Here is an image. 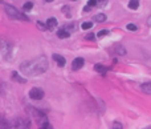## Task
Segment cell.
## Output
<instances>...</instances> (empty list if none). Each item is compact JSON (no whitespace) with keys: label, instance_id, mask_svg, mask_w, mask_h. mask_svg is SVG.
<instances>
[{"label":"cell","instance_id":"obj_1","mask_svg":"<svg viewBox=\"0 0 151 129\" xmlns=\"http://www.w3.org/2000/svg\"><path fill=\"white\" fill-rule=\"evenodd\" d=\"M48 67V59L45 56H38V57H34L32 60H27L24 63H21L20 71L25 76H38V75H42L44 72H47Z\"/></svg>","mask_w":151,"mask_h":129},{"label":"cell","instance_id":"obj_2","mask_svg":"<svg viewBox=\"0 0 151 129\" xmlns=\"http://www.w3.org/2000/svg\"><path fill=\"white\" fill-rule=\"evenodd\" d=\"M4 8H5V12H7V15L9 18L16 19V20H24V21L29 20V18L27 15H24V12H20L17 8L12 7V5H4Z\"/></svg>","mask_w":151,"mask_h":129},{"label":"cell","instance_id":"obj_3","mask_svg":"<svg viewBox=\"0 0 151 129\" xmlns=\"http://www.w3.org/2000/svg\"><path fill=\"white\" fill-rule=\"evenodd\" d=\"M1 52L4 55V59H11V53H12V47L8 41L5 40H1Z\"/></svg>","mask_w":151,"mask_h":129},{"label":"cell","instance_id":"obj_4","mask_svg":"<svg viewBox=\"0 0 151 129\" xmlns=\"http://www.w3.org/2000/svg\"><path fill=\"white\" fill-rule=\"evenodd\" d=\"M29 97L33 98V100H41L44 97V91L40 88H32L29 91Z\"/></svg>","mask_w":151,"mask_h":129},{"label":"cell","instance_id":"obj_5","mask_svg":"<svg viewBox=\"0 0 151 129\" xmlns=\"http://www.w3.org/2000/svg\"><path fill=\"white\" fill-rule=\"evenodd\" d=\"M84 64H85V60H84L82 57H76L72 63V69H74V71L81 69L84 67Z\"/></svg>","mask_w":151,"mask_h":129},{"label":"cell","instance_id":"obj_6","mask_svg":"<svg viewBox=\"0 0 151 129\" xmlns=\"http://www.w3.org/2000/svg\"><path fill=\"white\" fill-rule=\"evenodd\" d=\"M53 60H55L56 63L59 64V67H64L66 64V60H65V57H62V56H60V55H57V53H55L53 55Z\"/></svg>","mask_w":151,"mask_h":129},{"label":"cell","instance_id":"obj_7","mask_svg":"<svg viewBox=\"0 0 151 129\" xmlns=\"http://www.w3.org/2000/svg\"><path fill=\"white\" fill-rule=\"evenodd\" d=\"M141 91L143 93H147V94H151V81L148 83H143L141 85Z\"/></svg>","mask_w":151,"mask_h":129},{"label":"cell","instance_id":"obj_8","mask_svg":"<svg viewBox=\"0 0 151 129\" xmlns=\"http://www.w3.org/2000/svg\"><path fill=\"white\" fill-rule=\"evenodd\" d=\"M45 24H47V28H48V29H53V28L57 25V19L56 18H49Z\"/></svg>","mask_w":151,"mask_h":129},{"label":"cell","instance_id":"obj_9","mask_svg":"<svg viewBox=\"0 0 151 129\" xmlns=\"http://www.w3.org/2000/svg\"><path fill=\"white\" fill-rule=\"evenodd\" d=\"M12 80L16 81V83H20V84H24L25 81H27L25 79H23L20 75L17 73V72H12Z\"/></svg>","mask_w":151,"mask_h":129},{"label":"cell","instance_id":"obj_10","mask_svg":"<svg viewBox=\"0 0 151 129\" xmlns=\"http://www.w3.org/2000/svg\"><path fill=\"white\" fill-rule=\"evenodd\" d=\"M70 36V32L66 31V29H59L57 31V37L60 39H68Z\"/></svg>","mask_w":151,"mask_h":129},{"label":"cell","instance_id":"obj_11","mask_svg":"<svg viewBox=\"0 0 151 129\" xmlns=\"http://www.w3.org/2000/svg\"><path fill=\"white\" fill-rule=\"evenodd\" d=\"M93 20L97 21V23H103V21L106 20V15H105V14L94 15V16H93Z\"/></svg>","mask_w":151,"mask_h":129},{"label":"cell","instance_id":"obj_12","mask_svg":"<svg viewBox=\"0 0 151 129\" xmlns=\"http://www.w3.org/2000/svg\"><path fill=\"white\" fill-rule=\"evenodd\" d=\"M139 7V0H130L129 1V8L130 10H137Z\"/></svg>","mask_w":151,"mask_h":129},{"label":"cell","instance_id":"obj_13","mask_svg":"<svg viewBox=\"0 0 151 129\" xmlns=\"http://www.w3.org/2000/svg\"><path fill=\"white\" fill-rule=\"evenodd\" d=\"M114 51H115V53H117V55H121V56L126 55V49H125L122 45H117L115 48H114Z\"/></svg>","mask_w":151,"mask_h":129},{"label":"cell","instance_id":"obj_14","mask_svg":"<svg viewBox=\"0 0 151 129\" xmlns=\"http://www.w3.org/2000/svg\"><path fill=\"white\" fill-rule=\"evenodd\" d=\"M94 69L97 71V72H100V73H102V75H105L106 73V68L102 65V64H96L94 65Z\"/></svg>","mask_w":151,"mask_h":129},{"label":"cell","instance_id":"obj_15","mask_svg":"<svg viewBox=\"0 0 151 129\" xmlns=\"http://www.w3.org/2000/svg\"><path fill=\"white\" fill-rule=\"evenodd\" d=\"M92 27H93L92 21H85V23H82V24H81V28H82V29H90Z\"/></svg>","mask_w":151,"mask_h":129},{"label":"cell","instance_id":"obj_16","mask_svg":"<svg viewBox=\"0 0 151 129\" xmlns=\"http://www.w3.org/2000/svg\"><path fill=\"white\" fill-rule=\"evenodd\" d=\"M32 8H33V3H32V1H28V3H25L24 5H23V10L24 11H31Z\"/></svg>","mask_w":151,"mask_h":129},{"label":"cell","instance_id":"obj_17","mask_svg":"<svg viewBox=\"0 0 151 129\" xmlns=\"http://www.w3.org/2000/svg\"><path fill=\"white\" fill-rule=\"evenodd\" d=\"M62 12L65 14L66 18H72V15H70V8L68 7V5H65V7H62Z\"/></svg>","mask_w":151,"mask_h":129},{"label":"cell","instance_id":"obj_18","mask_svg":"<svg viewBox=\"0 0 151 129\" xmlns=\"http://www.w3.org/2000/svg\"><path fill=\"white\" fill-rule=\"evenodd\" d=\"M0 129H13V126L11 124H8V121H5L3 124H0Z\"/></svg>","mask_w":151,"mask_h":129},{"label":"cell","instance_id":"obj_19","mask_svg":"<svg viewBox=\"0 0 151 129\" xmlns=\"http://www.w3.org/2000/svg\"><path fill=\"white\" fill-rule=\"evenodd\" d=\"M107 35H109V31H107V29H102V31H100L97 33L98 37H103V36H107Z\"/></svg>","mask_w":151,"mask_h":129},{"label":"cell","instance_id":"obj_20","mask_svg":"<svg viewBox=\"0 0 151 129\" xmlns=\"http://www.w3.org/2000/svg\"><path fill=\"white\" fill-rule=\"evenodd\" d=\"M40 129H53V126H52L48 121H45L44 124H42V125L40 126Z\"/></svg>","mask_w":151,"mask_h":129},{"label":"cell","instance_id":"obj_21","mask_svg":"<svg viewBox=\"0 0 151 129\" xmlns=\"http://www.w3.org/2000/svg\"><path fill=\"white\" fill-rule=\"evenodd\" d=\"M111 129H123V126H122V124H121V122L115 121L113 124V128H111Z\"/></svg>","mask_w":151,"mask_h":129},{"label":"cell","instance_id":"obj_22","mask_svg":"<svg viewBox=\"0 0 151 129\" xmlns=\"http://www.w3.org/2000/svg\"><path fill=\"white\" fill-rule=\"evenodd\" d=\"M127 29H129V31H137L138 27L135 24H127Z\"/></svg>","mask_w":151,"mask_h":129},{"label":"cell","instance_id":"obj_23","mask_svg":"<svg viewBox=\"0 0 151 129\" xmlns=\"http://www.w3.org/2000/svg\"><path fill=\"white\" fill-rule=\"evenodd\" d=\"M37 28H40V29H47V24H44V23H41V21H37Z\"/></svg>","mask_w":151,"mask_h":129},{"label":"cell","instance_id":"obj_24","mask_svg":"<svg viewBox=\"0 0 151 129\" xmlns=\"http://www.w3.org/2000/svg\"><path fill=\"white\" fill-rule=\"evenodd\" d=\"M97 3H98V0H89V1H88V5H89V7H94V5H97Z\"/></svg>","mask_w":151,"mask_h":129},{"label":"cell","instance_id":"obj_25","mask_svg":"<svg viewBox=\"0 0 151 129\" xmlns=\"http://www.w3.org/2000/svg\"><path fill=\"white\" fill-rule=\"evenodd\" d=\"M74 24H69V25H66V27L65 28H64V29H66V31H68V29H72V31H73V29H74Z\"/></svg>","mask_w":151,"mask_h":129},{"label":"cell","instance_id":"obj_26","mask_svg":"<svg viewBox=\"0 0 151 129\" xmlns=\"http://www.w3.org/2000/svg\"><path fill=\"white\" fill-rule=\"evenodd\" d=\"M86 40H94V35H93V33L86 35Z\"/></svg>","mask_w":151,"mask_h":129},{"label":"cell","instance_id":"obj_27","mask_svg":"<svg viewBox=\"0 0 151 129\" xmlns=\"http://www.w3.org/2000/svg\"><path fill=\"white\" fill-rule=\"evenodd\" d=\"M147 24H148V25H151V16L147 19Z\"/></svg>","mask_w":151,"mask_h":129},{"label":"cell","instance_id":"obj_28","mask_svg":"<svg viewBox=\"0 0 151 129\" xmlns=\"http://www.w3.org/2000/svg\"><path fill=\"white\" fill-rule=\"evenodd\" d=\"M45 1H47V3H52V1H53V0H45Z\"/></svg>","mask_w":151,"mask_h":129},{"label":"cell","instance_id":"obj_29","mask_svg":"<svg viewBox=\"0 0 151 129\" xmlns=\"http://www.w3.org/2000/svg\"><path fill=\"white\" fill-rule=\"evenodd\" d=\"M98 1H105V0H98Z\"/></svg>","mask_w":151,"mask_h":129},{"label":"cell","instance_id":"obj_30","mask_svg":"<svg viewBox=\"0 0 151 129\" xmlns=\"http://www.w3.org/2000/svg\"><path fill=\"white\" fill-rule=\"evenodd\" d=\"M144 129H151V128H144Z\"/></svg>","mask_w":151,"mask_h":129},{"label":"cell","instance_id":"obj_31","mask_svg":"<svg viewBox=\"0 0 151 129\" xmlns=\"http://www.w3.org/2000/svg\"><path fill=\"white\" fill-rule=\"evenodd\" d=\"M0 3H1V0H0Z\"/></svg>","mask_w":151,"mask_h":129},{"label":"cell","instance_id":"obj_32","mask_svg":"<svg viewBox=\"0 0 151 129\" xmlns=\"http://www.w3.org/2000/svg\"><path fill=\"white\" fill-rule=\"evenodd\" d=\"M72 1H74V0H72Z\"/></svg>","mask_w":151,"mask_h":129}]
</instances>
